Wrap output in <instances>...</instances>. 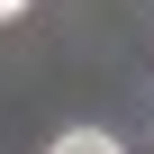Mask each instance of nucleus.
I'll list each match as a JSON object with an SVG mask.
<instances>
[{
	"instance_id": "obj_2",
	"label": "nucleus",
	"mask_w": 154,
	"mask_h": 154,
	"mask_svg": "<svg viewBox=\"0 0 154 154\" xmlns=\"http://www.w3.org/2000/svg\"><path fill=\"white\" fill-rule=\"evenodd\" d=\"M18 9H27V0H0V18H18Z\"/></svg>"
},
{
	"instance_id": "obj_1",
	"label": "nucleus",
	"mask_w": 154,
	"mask_h": 154,
	"mask_svg": "<svg viewBox=\"0 0 154 154\" xmlns=\"http://www.w3.org/2000/svg\"><path fill=\"white\" fill-rule=\"evenodd\" d=\"M45 154H118V136H100V127H72V136H54Z\"/></svg>"
}]
</instances>
